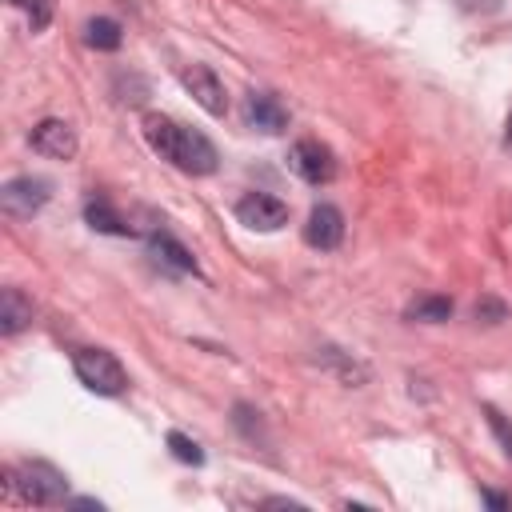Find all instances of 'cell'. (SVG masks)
I'll use <instances>...</instances> for the list:
<instances>
[{
  "mask_svg": "<svg viewBox=\"0 0 512 512\" xmlns=\"http://www.w3.org/2000/svg\"><path fill=\"white\" fill-rule=\"evenodd\" d=\"M28 144H32V152H40V156H48V160H72L76 148H80L72 124H68V120H56V116L40 120V124L28 132Z\"/></svg>",
  "mask_w": 512,
  "mask_h": 512,
  "instance_id": "ba28073f",
  "label": "cell"
},
{
  "mask_svg": "<svg viewBox=\"0 0 512 512\" xmlns=\"http://www.w3.org/2000/svg\"><path fill=\"white\" fill-rule=\"evenodd\" d=\"M288 168H292L304 184L320 188V184H328V180L336 176V156H332L320 140H296V144L288 148Z\"/></svg>",
  "mask_w": 512,
  "mask_h": 512,
  "instance_id": "5b68a950",
  "label": "cell"
},
{
  "mask_svg": "<svg viewBox=\"0 0 512 512\" xmlns=\"http://www.w3.org/2000/svg\"><path fill=\"white\" fill-rule=\"evenodd\" d=\"M84 44L96 48V52H116L124 44V28L112 20V16H92L84 24Z\"/></svg>",
  "mask_w": 512,
  "mask_h": 512,
  "instance_id": "5bb4252c",
  "label": "cell"
},
{
  "mask_svg": "<svg viewBox=\"0 0 512 512\" xmlns=\"http://www.w3.org/2000/svg\"><path fill=\"white\" fill-rule=\"evenodd\" d=\"M304 240H308L312 248H320V252L340 248V240H344V216H340V208H336V204H316V208L308 212Z\"/></svg>",
  "mask_w": 512,
  "mask_h": 512,
  "instance_id": "9c48e42d",
  "label": "cell"
},
{
  "mask_svg": "<svg viewBox=\"0 0 512 512\" xmlns=\"http://www.w3.org/2000/svg\"><path fill=\"white\" fill-rule=\"evenodd\" d=\"M484 416H488V428L496 432V440L504 444V452H508V460H512V428H508V420H504V416H500L492 404L484 408Z\"/></svg>",
  "mask_w": 512,
  "mask_h": 512,
  "instance_id": "ffe728a7",
  "label": "cell"
},
{
  "mask_svg": "<svg viewBox=\"0 0 512 512\" xmlns=\"http://www.w3.org/2000/svg\"><path fill=\"white\" fill-rule=\"evenodd\" d=\"M476 320H484V324H500V320H508V304L496 300V296H484V300H476Z\"/></svg>",
  "mask_w": 512,
  "mask_h": 512,
  "instance_id": "d6986e66",
  "label": "cell"
},
{
  "mask_svg": "<svg viewBox=\"0 0 512 512\" xmlns=\"http://www.w3.org/2000/svg\"><path fill=\"white\" fill-rule=\"evenodd\" d=\"M148 252H152V260H156L164 272H172V276H196V260H192V252H188L176 236L156 232V236L148 240Z\"/></svg>",
  "mask_w": 512,
  "mask_h": 512,
  "instance_id": "8fae6325",
  "label": "cell"
},
{
  "mask_svg": "<svg viewBox=\"0 0 512 512\" xmlns=\"http://www.w3.org/2000/svg\"><path fill=\"white\" fill-rule=\"evenodd\" d=\"M464 12H472V16H488V12H496L504 0H456Z\"/></svg>",
  "mask_w": 512,
  "mask_h": 512,
  "instance_id": "44dd1931",
  "label": "cell"
},
{
  "mask_svg": "<svg viewBox=\"0 0 512 512\" xmlns=\"http://www.w3.org/2000/svg\"><path fill=\"white\" fill-rule=\"evenodd\" d=\"M168 448H172V456H176L180 464H192V468H200V464H204L200 444H196L192 436H184V432H168Z\"/></svg>",
  "mask_w": 512,
  "mask_h": 512,
  "instance_id": "e0dca14e",
  "label": "cell"
},
{
  "mask_svg": "<svg viewBox=\"0 0 512 512\" xmlns=\"http://www.w3.org/2000/svg\"><path fill=\"white\" fill-rule=\"evenodd\" d=\"M236 220L252 232H280L288 224V204L268 196V192H248L240 204H236Z\"/></svg>",
  "mask_w": 512,
  "mask_h": 512,
  "instance_id": "8992f818",
  "label": "cell"
},
{
  "mask_svg": "<svg viewBox=\"0 0 512 512\" xmlns=\"http://www.w3.org/2000/svg\"><path fill=\"white\" fill-rule=\"evenodd\" d=\"M452 316V300L448 296H420L408 304V320H420V324H440Z\"/></svg>",
  "mask_w": 512,
  "mask_h": 512,
  "instance_id": "9a60e30c",
  "label": "cell"
},
{
  "mask_svg": "<svg viewBox=\"0 0 512 512\" xmlns=\"http://www.w3.org/2000/svg\"><path fill=\"white\" fill-rule=\"evenodd\" d=\"M480 500H484L488 508H504V512L512 508V496H500V492H480Z\"/></svg>",
  "mask_w": 512,
  "mask_h": 512,
  "instance_id": "7402d4cb",
  "label": "cell"
},
{
  "mask_svg": "<svg viewBox=\"0 0 512 512\" xmlns=\"http://www.w3.org/2000/svg\"><path fill=\"white\" fill-rule=\"evenodd\" d=\"M72 368H76L80 384L96 396H120L128 388V372L108 348H80L72 356Z\"/></svg>",
  "mask_w": 512,
  "mask_h": 512,
  "instance_id": "3957f363",
  "label": "cell"
},
{
  "mask_svg": "<svg viewBox=\"0 0 512 512\" xmlns=\"http://www.w3.org/2000/svg\"><path fill=\"white\" fill-rule=\"evenodd\" d=\"M244 116H248V128L264 132V136H280L288 128V108L272 92H252L244 104Z\"/></svg>",
  "mask_w": 512,
  "mask_h": 512,
  "instance_id": "30bf717a",
  "label": "cell"
},
{
  "mask_svg": "<svg viewBox=\"0 0 512 512\" xmlns=\"http://www.w3.org/2000/svg\"><path fill=\"white\" fill-rule=\"evenodd\" d=\"M28 324H32V300L20 288H4L0 292V332L4 336H16Z\"/></svg>",
  "mask_w": 512,
  "mask_h": 512,
  "instance_id": "7c38bea8",
  "label": "cell"
},
{
  "mask_svg": "<svg viewBox=\"0 0 512 512\" xmlns=\"http://www.w3.org/2000/svg\"><path fill=\"white\" fill-rule=\"evenodd\" d=\"M504 136H508V144H512V112H508V124H504Z\"/></svg>",
  "mask_w": 512,
  "mask_h": 512,
  "instance_id": "cb8c5ba5",
  "label": "cell"
},
{
  "mask_svg": "<svg viewBox=\"0 0 512 512\" xmlns=\"http://www.w3.org/2000/svg\"><path fill=\"white\" fill-rule=\"evenodd\" d=\"M144 140H148V148H152L160 160L176 164V168L188 172V176H208V172H216V164H220L216 144H212L204 132L184 128V124H176V120H168V116H156V112L144 116Z\"/></svg>",
  "mask_w": 512,
  "mask_h": 512,
  "instance_id": "6da1fadb",
  "label": "cell"
},
{
  "mask_svg": "<svg viewBox=\"0 0 512 512\" xmlns=\"http://www.w3.org/2000/svg\"><path fill=\"white\" fill-rule=\"evenodd\" d=\"M232 412H236V416H232V420H236V428H240V432H244L252 444H256V440H264V424H260V412H252L248 404H236Z\"/></svg>",
  "mask_w": 512,
  "mask_h": 512,
  "instance_id": "ac0fdd59",
  "label": "cell"
},
{
  "mask_svg": "<svg viewBox=\"0 0 512 512\" xmlns=\"http://www.w3.org/2000/svg\"><path fill=\"white\" fill-rule=\"evenodd\" d=\"M84 220H88L96 232H108V236H132V224H124V216H120L104 196H96V200L84 204Z\"/></svg>",
  "mask_w": 512,
  "mask_h": 512,
  "instance_id": "4fadbf2b",
  "label": "cell"
},
{
  "mask_svg": "<svg viewBox=\"0 0 512 512\" xmlns=\"http://www.w3.org/2000/svg\"><path fill=\"white\" fill-rule=\"evenodd\" d=\"M8 4L20 8V12H28L32 32H44L52 24V12H56V0H8Z\"/></svg>",
  "mask_w": 512,
  "mask_h": 512,
  "instance_id": "2e32d148",
  "label": "cell"
},
{
  "mask_svg": "<svg viewBox=\"0 0 512 512\" xmlns=\"http://www.w3.org/2000/svg\"><path fill=\"white\" fill-rule=\"evenodd\" d=\"M48 196H52V184L44 176H16L0 188V208L12 220H32L48 204Z\"/></svg>",
  "mask_w": 512,
  "mask_h": 512,
  "instance_id": "277c9868",
  "label": "cell"
},
{
  "mask_svg": "<svg viewBox=\"0 0 512 512\" xmlns=\"http://www.w3.org/2000/svg\"><path fill=\"white\" fill-rule=\"evenodd\" d=\"M68 504H72V508H96V512L104 508V504H100V500H92V496H80V500H68Z\"/></svg>",
  "mask_w": 512,
  "mask_h": 512,
  "instance_id": "603a6c76",
  "label": "cell"
},
{
  "mask_svg": "<svg viewBox=\"0 0 512 512\" xmlns=\"http://www.w3.org/2000/svg\"><path fill=\"white\" fill-rule=\"evenodd\" d=\"M4 476H8V488L20 492V500H28L36 508L68 504V476L48 460H20Z\"/></svg>",
  "mask_w": 512,
  "mask_h": 512,
  "instance_id": "7a4b0ae2",
  "label": "cell"
},
{
  "mask_svg": "<svg viewBox=\"0 0 512 512\" xmlns=\"http://www.w3.org/2000/svg\"><path fill=\"white\" fill-rule=\"evenodd\" d=\"M180 84L188 88V96L208 112V116H224L228 112V92L220 84V76L208 68V64H188L180 72Z\"/></svg>",
  "mask_w": 512,
  "mask_h": 512,
  "instance_id": "52a82bcc",
  "label": "cell"
}]
</instances>
